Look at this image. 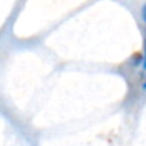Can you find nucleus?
<instances>
[{"instance_id":"f257e3e1","label":"nucleus","mask_w":146,"mask_h":146,"mask_svg":"<svg viewBox=\"0 0 146 146\" xmlns=\"http://www.w3.org/2000/svg\"><path fill=\"white\" fill-rule=\"evenodd\" d=\"M142 19L145 20V23H146V3L143 4V7H142Z\"/></svg>"},{"instance_id":"f03ea898","label":"nucleus","mask_w":146,"mask_h":146,"mask_svg":"<svg viewBox=\"0 0 146 146\" xmlns=\"http://www.w3.org/2000/svg\"><path fill=\"white\" fill-rule=\"evenodd\" d=\"M143 67L146 70V41H145V60H143Z\"/></svg>"},{"instance_id":"7ed1b4c3","label":"nucleus","mask_w":146,"mask_h":146,"mask_svg":"<svg viewBox=\"0 0 146 146\" xmlns=\"http://www.w3.org/2000/svg\"><path fill=\"white\" fill-rule=\"evenodd\" d=\"M143 88H145V90H146V82H145V84H143Z\"/></svg>"}]
</instances>
